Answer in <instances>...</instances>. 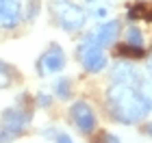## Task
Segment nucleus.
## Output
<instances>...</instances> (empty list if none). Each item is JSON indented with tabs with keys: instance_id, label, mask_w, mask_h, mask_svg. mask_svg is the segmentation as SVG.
<instances>
[{
	"instance_id": "1a4fd4ad",
	"label": "nucleus",
	"mask_w": 152,
	"mask_h": 143,
	"mask_svg": "<svg viewBox=\"0 0 152 143\" xmlns=\"http://www.w3.org/2000/svg\"><path fill=\"white\" fill-rule=\"evenodd\" d=\"M111 80L113 83H128V85H139L141 74L130 61H117L111 67Z\"/></svg>"
},
{
	"instance_id": "39448f33",
	"label": "nucleus",
	"mask_w": 152,
	"mask_h": 143,
	"mask_svg": "<svg viewBox=\"0 0 152 143\" xmlns=\"http://www.w3.org/2000/svg\"><path fill=\"white\" fill-rule=\"evenodd\" d=\"M31 117H33V113L28 108L9 106V108H4V111L0 113V128L7 130L13 139H18V137H22L26 132V128L31 124Z\"/></svg>"
},
{
	"instance_id": "20e7f679",
	"label": "nucleus",
	"mask_w": 152,
	"mask_h": 143,
	"mask_svg": "<svg viewBox=\"0 0 152 143\" xmlns=\"http://www.w3.org/2000/svg\"><path fill=\"white\" fill-rule=\"evenodd\" d=\"M67 65V54L65 50L61 48L59 44H50L41 52V57L37 59V74L41 78H48V76H57L65 70Z\"/></svg>"
},
{
	"instance_id": "423d86ee",
	"label": "nucleus",
	"mask_w": 152,
	"mask_h": 143,
	"mask_svg": "<svg viewBox=\"0 0 152 143\" xmlns=\"http://www.w3.org/2000/svg\"><path fill=\"white\" fill-rule=\"evenodd\" d=\"M70 119H72V124L76 126V130L83 132V134H91L96 130V126H98L94 108L85 100H76L74 104L70 106Z\"/></svg>"
},
{
	"instance_id": "0eeeda50",
	"label": "nucleus",
	"mask_w": 152,
	"mask_h": 143,
	"mask_svg": "<svg viewBox=\"0 0 152 143\" xmlns=\"http://www.w3.org/2000/svg\"><path fill=\"white\" fill-rule=\"evenodd\" d=\"M120 28H122L120 20H104V22L96 24L94 28L87 33L85 39L96 44V46H100V48H109V46L115 44L117 37H120Z\"/></svg>"
},
{
	"instance_id": "f3484780",
	"label": "nucleus",
	"mask_w": 152,
	"mask_h": 143,
	"mask_svg": "<svg viewBox=\"0 0 152 143\" xmlns=\"http://www.w3.org/2000/svg\"><path fill=\"white\" fill-rule=\"evenodd\" d=\"M120 52L124 54V57H130V59H139V57H143V48H135V46H128V44H124L122 48H120Z\"/></svg>"
},
{
	"instance_id": "f8f14e48",
	"label": "nucleus",
	"mask_w": 152,
	"mask_h": 143,
	"mask_svg": "<svg viewBox=\"0 0 152 143\" xmlns=\"http://www.w3.org/2000/svg\"><path fill=\"white\" fill-rule=\"evenodd\" d=\"M126 44L135 48H143V33L137 26H128L126 28Z\"/></svg>"
},
{
	"instance_id": "f03ea898",
	"label": "nucleus",
	"mask_w": 152,
	"mask_h": 143,
	"mask_svg": "<svg viewBox=\"0 0 152 143\" xmlns=\"http://www.w3.org/2000/svg\"><path fill=\"white\" fill-rule=\"evenodd\" d=\"M48 9H50L54 24L63 33H78L87 24L89 17V13L80 4H76L74 0H50Z\"/></svg>"
},
{
	"instance_id": "dca6fc26",
	"label": "nucleus",
	"mask_w": 152,
	"mask_h": 143,
	"mask_svg": "<svg viewBox=\"0 0 152 143\" xmlns=\"http://www.w3.org/2000/svg\"><path fill=\"white\" fill-rule=\"evenodd\" d=\"M46 134H48V137H52L57 143H76L70 134L63 132V130H54V128H52V130H46Z\"/></svg>"
},
{
	"instance_id": "aec40b11",
	"label": "nucleus",
	"mask_w": 152,
	"mask_h": 143,
	"mask_svg": "<svg viewBox=\"0 0 152 143\" xmlns=\"http://www.w3.org/2000/svg\"><path fill=\"white\" fill-rule=\"evenodd\" d=\"M148 70H150V74H152V52H150V57H148Z\"/></svg>"
},
{
	"instance_id": "6ab92c4d",
	"label": "nucleus",
	"mask_w": 152,
	"mask_h": 143,
	"mask_svg": "<svg viewBox=\"0 0 152 143\" xmlns=\"http://www.w3.org/2000/svg\"><path fill=\"white\" fill-rule=\"evenodd\" d=\"M83 2H85L87 7H94V4H98V2H100V0H83Z\"/></svg>"
},
{
	"instance_id": "9d476101",
	"label": "nucleus",
	"mask_w": 152,
	"mask_h": 143,
	"mask_svg": "<svg viewBox=\"0 0 152 143\" xmlns=\"http://www.w3.org/2000/svg\"><path fill=\"white\" fill-rule=\"evenodd\" d=\"M52 89H54V95H57L59 100H67L72 95V80L70 78H57L54 80V85H52Z\"/></svg>"
},
{
	"instance_id": "6e6552de",
	"label": "nucleus",
	"mask_w": 152,
	"mask_h": 143,
	"mask_svg": "<svg viewBox=\"0 0 152 143\" xmlns=\"http://www.w3.org/2000/svg\"><path fill=\"white\" fill-rule=\"evenodd\" d=\"M24 20V7L18 0H0V28L15 30Z\"/></svg>"
},
{
	"instance_id": "f257e3e1",
	"label": "nucleus",
	"mask_w": 152,
	"mask_h": 143,
	"mask_svg": "<svg viewBox=\"0 0 152 143\" xmlns=\"http://www.w3.org/2000/svg\"><path fill=\"white\" fill-rule=\"evenodd\" d=\"M107 108L115 121L126 126L143 121L152 111L139 91V85L128 83H111V87L107 89Z\"/></svg>"
},
{
	"instance_id": "ddd939ff",
	"label": "nucleus",
	"mask_w": 152,
	"mask_h": 143,
	"mask_svg": "<svg viewBox=\"0 0 152 143\" xmlns=\"http://www.w3.org/2000/svg\"><path fill=\"white\" fill-rule=\"evenodd\" d=\"M109 13H111V7H109V4H102V0H100L98 4H94V7H91L89 15L96 17L98 22H102V20H107V17H109Z\"/></svg>"
},
{
	"instance_id": "412c9836",
	"label": "nucleus",
	"mask_w": 152,
	"mask_h": 143,
	"mask_svg": "<svg viewBox=\"0 0 152 143\" xmlns=\"http://www.w3.org/2000/svg\"><path fill=\"white\" fill-rule=\"evenodd\" d=\"M146 132H148L150 137H152V124H148V128H146Z\"/></svg>"
},
{
	"instance_id": "9b49d317",
	"label": "nucleus",
	"mask_w": 152,
	"mask_h": 143,
	"mask_svg": "<svg viewBox=\"0 0 152 143\" xmlns=\"http://www.w3.org/2000/svg\"><path fill=\"white\" fill-rule=\"evenodd\" d=\"M11 83H13V70H11V65L7 63V61L0 59V89L11 87Z\"/></svg>"
},
{
	"instance_id": "a211bd4d",
	"label": "nucleus",
	"mask_w": 152,
	"mask_h": 143,
	"mask_svg": "<svg viewBox=\"0 0 152 143\" xmlns=\"http://www.w3.org/2000/svg\"><path fill=\"white\" fill-rule=\"evenodd\" d=\"M35 102H37V106L39 108H48L52 104V95L50 93H46V91H39L37 95H35Z\"/></svg>"
},
{
	"instance_id": "4468645a",
	"label": "nucleus",
	"mask_w": 152,
	"mask_h": 143,
	"mask_svg": "<svg viewBox=\"0 0 152 143\" xmlns=\"http://www.w3.org/2000/svg\"><path fill=\"white\" fill-rule=\"evenodd\" d=\"M39 9H41V2H39V0H28V4H26V11H24V20H28V22H35L37 15H39Z\"/></svg>"
},
{
	"instance_id": "7ed1b4c3",
	"label": "nucleus",
	"mask_w": 152,
	"mask_h": 143,
	"mask_svg": "<svg viewBox=\"0 0 152 143\" xmlns=\"http://www.w3.org/2000/svg\"><path fill=\"white\" fill-rule=\"evenodd\" d=\"M76 59H78V63L85 67V72H89V74H100V72H104L107 65H109L104 48L87 41V39H83L78 44V48H76Z\"/></svg>"
},
{
	"instance_id": "2eb2a0df",
	"label": "nucleus",
	"mask_w": 152,
	"mask_h": 143,
	"mask_svg": "<svg viewBox=\"0 0 152 143\" xmlns=\"http://www.w3.org/2000/svg\"><path fill=\"white\" fill-rule=\"evenodd\" d=\"M139 91H141V95L146 98V102L150 104V108H152V80L150 78H146V80H139Z\"/></svg>"
}]
</instances>
